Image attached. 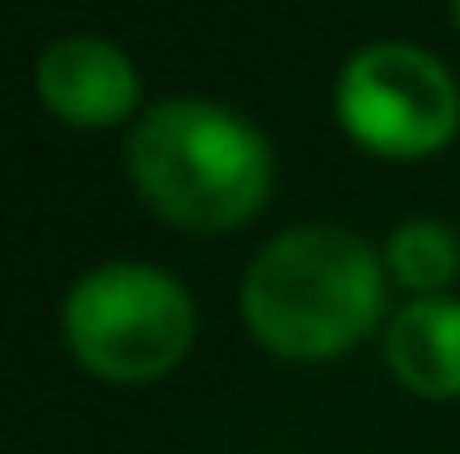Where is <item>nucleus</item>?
Returning a JSON list of instances; mask_svg holds the SVG:
<instances>
[{
    "label": "nucleus",
    "mask_w": 460,
    "mask_h": 454,
    "mask_svg": "<svg viewBox=\"0 0 460 454\" xmlns=\"http://www.w3.org/2000/svg\"><path fill=\"white\" fill-rule=\"evenodd\" d=\"M332 118L353 150L418 166L460 139V81L434 48L380 38L343 59L332 81Z\"/></svg>",
    "instance_id": "obj_4"
},
{
    "label": "nucleus",
    "mask_w": 460,
    "mask_h": 454,
    "mask_svg": "<svg viewBox=\"0 0 460 454\" xmlns=\"http://www.w3.org/2000/svg\"><path fill=\"white\" fill-rule=\"evenodd\" d=\"M241 321L284 363H338L391 321L380 246L348 225H289L268 235L241 273Z\"/></svg>",
    "instance_id": "obj_2"
},
{
    "label": "nucleus",
    "mask_w": 460,
    "mask_h": 454,
    "mask_svg": "<svg viewBox=\"0 0 460 454\" xmlns=\"http://www.w3.org/2000/svg\"><path fill=\"white\" fill-rule=\"evenodd\" d=\"M32 92H38V108L54 123L81 128V134L128 128L150 108L134 54L113 38H102V32L54 38L32 65Z\"/></svg>",
    "instance_id": "obj_5"
},
{
    "label": "nucleus",
    "mask_w": 460,
    "mask_h": 454,
    "mask_svg": "<svg viewBox=\"0 0 460 454\" xmlns=\"http://www.w3.org/2000/svg\"><path fill=\"white\" fill-rule=\"evenodd\" d=\"M450 22H456V32H460V0H450Z\"/></svg>",
    "instance_id": "obj_8"
},
{
    "label": "nucleus",
    "mask_w": 460,
    "mask_h": 454,
    "mask_svg": "<svg viewBox=\"0 0 460 454\" xmlns=\"http://www.w3.org/2000/svg\"><path fill=\"white\" fill-rule=\"evenodd\" d=\"M123 171L161 225L182 235H230L268 209L279 150L257 118L230 102L161 97L128 123Z\"/></svg>",
    "instance_id": "obj_1"
},
{
    "label": "nucleus",
    "mask_w": 460,
    "mask_h": 454,
    "mask_svg": "<svg viewBox=\"0 0 460 454\" xmlns=\"http://www.w3.org/2000/svg\"><path fill=\"white\" fill-rule=\"evenodd\" d=\"M59 337L81 374L102 385H155L188 363L199 342V300L172 267L113 257L65 289Z\"/></svg>",
    "instance_id": "obj_3"
},
{
    "label": "nucleus",
    "mask_w": 460,
    "mask_h": 454,
    "mask_svg": "<svg viewBox=\"0 0 460 454\" xmlns=\"http://www.w3.org/2000/svg\"><path fill=\"white\" fill-rule=\"evenodd\" d=\"M380 262L391 273V289H402L407 300L423 294H456L460 284V235L456 225L434 220V214H412L380 240Z\"/></svg>",
    "instance_id": "obj_7"
},
{
    "label": "nucleus",
    "mask_w": 460,
    "mask_h": 454,
    "mask_svg": "<svg viewBox=\"0 0 460 454\" xmlns=\"http://www.w3.org/2000/svg\"><path fill=\"white\" fill-rule=\"evenodd\" d=\"M385 374L418 401H460V294L402 300L380 332Z\"/></svg>",
    "instance_id": "obj_6"
}]
</instances>
